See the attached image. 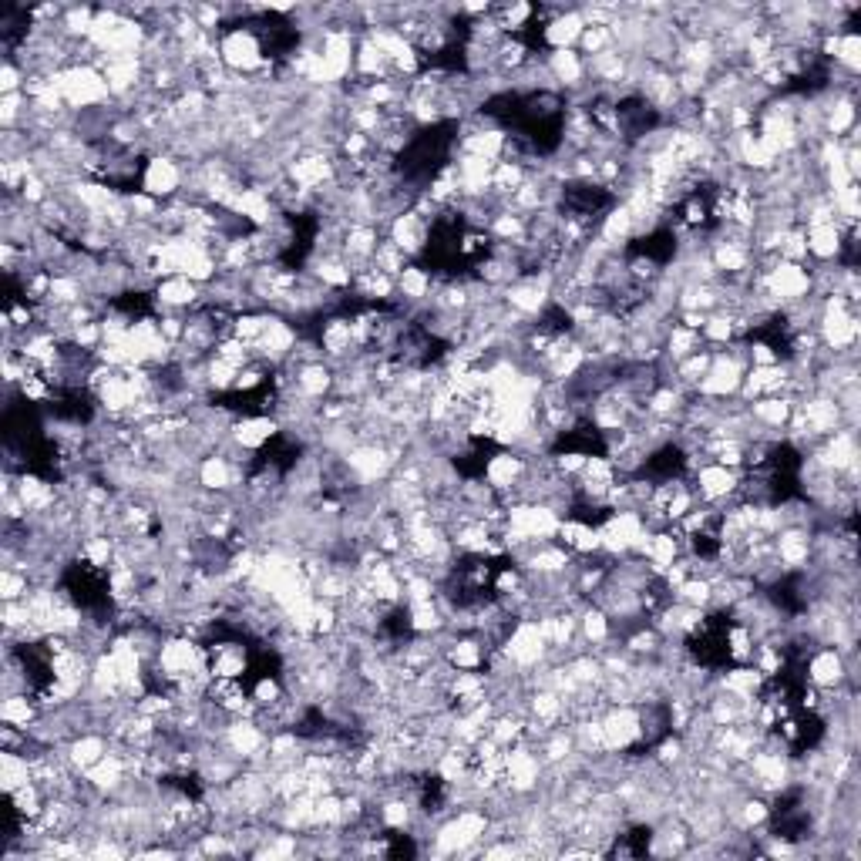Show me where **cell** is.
Segmentation results:
<instances>
[{
	"label": "cell",
	"mask_w": 861,
	"mask_h": 861,
	"mask_svg": "<svg viewBox=\"0 0 861 861\" xmlns=\"http://www.w3.org/2000/svg\"><path fill=\"white\" fill-rule=\"evenodd\" d=\"M502 653L518 666V670L529 673L545 660V656H549V643H545V636H542V629L535 619H518V623L512 626V633L505 636Z\"/></svg>",
	"instance_id": "1"
},
{
	"label": "cell",
	"mask_w": 861,
	"mask_h": 861,
	"mask_svg": "<svg viewBox=\"0 0 861 861\" xmlns=\"http://www.w3.org/2000/svg\"><path fill=\"white\" fill-rule=\"evenodd\" d=\"M182 185H185L182 162H175L172 155H152V159H145L142 179H138V189L142 192H148V196L159 202H169L179 196Z\"/></svg>",
	"instance_id": "2"
},
{
	"label": "cell",
	"mask_w": 861,
	"mask_h": 861,
	"mask_svg": "<svg viewBox=\"0 0 861 861\" xmlns=\"http://www.w3.org/2000/svg\"><path fill=\"white\" fill-rule=\"evenodd\" d=\"M155 313H185V310H196L199 300H202V286L192 283L189 276H165V280L155 283Z\"/></svg>",
	"instance_id": "3"
},
{
	"label": "cell",
	"mask_w": 861,
	"mask_h": 861,
	"mask_svg": "<svg viewBox=\"0 0 861 861\" xmlns=\"http://www.w3.org/2000/svg\"><path fill=\"white\" fill-rule=\"evenodd\" d=\"M481 478H485L495 492H508V488H515L518 481L525 478V458L512 448L495 451V455L485 461V468H481Z\"/></svg>",
	"instance_id": "4"
},
{
	"label": "cell",
	"mask_w": 861,
	"mask_h": 861,
	"mask_svg": "<svg viewBox=\"0 0 861 861\" xmlns=\"http://www.w3.org/2000/svg\"><path fill=\"white\" fill-rule=\"evenodd\" d=\"M791 411H794V404L788 397H757V401L747 404V414H751L754 424H761L764 431H781V434L788 428Z\"/></svg>",
	"instance_id": "5"
},
{
	"label": "cell",
	"mask_w": 861,
	"mask_h": 861,
	"mask_svg": "<svg viewBox=\"0 0 861 861\" xmlns=\"http://www.w3.org/2000/svg\"><path fill=\"white\" fill-rule=\"evenodd\" d=\"M34 781V767L21 751H0V788L4 794H14L17 788Z\"/></svg>",
	"instance_id": "6"
},
{
	"label": "cell",
	"mask_w": 861,
	"mask_h": 861,
	"mask_svg": "<svg viewBox=\"0 0 861 861\" xmlns=\"http://www.w3.org/2000/svg\"><path fill=\"white\" fill-rule=\"evenodd\" d=\"M37 717H41V703H37L34 693H11V697H4V703H0V720L4 724L27 730Z\"/></svg>",
	"instance_id": "7"
},
{
	"label": "cell",
	"mask_w": 861,
	"mask_h": 861,
	"mask_svg": "<svg viewBox=\"0 0 861 861\" xmlns=\"http://www.w3.org/2000/svg\"><path fill=\"white\" fill-rule=\"evenodd\" d=\"M720 687L730 690V693H737V697L754 700V697H761L764 677L754 670L751 663H734V666H730V670L724 673V677H720Z\"/></svg>",
	"instance_id": "8"
},
{
	"label": "cell",
	"mask_w": 861,
	"mask_h": 861,
	"mask_svg": "<svg viewBox=\"0 0 861 861\" xmlns=\"http://www.w3.org/2000/svg\"><path fill=\"white\" fill-rule=\"evenodd\" d=\"M31 589H34V582H31V576H27V572L11 569V566L0 569V599H4V603H17V599H27V592H31Z\"/></svg>",
	"instance_id": "9"
}]
</instances>
